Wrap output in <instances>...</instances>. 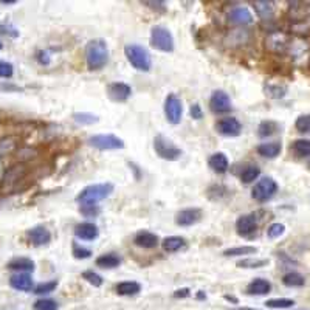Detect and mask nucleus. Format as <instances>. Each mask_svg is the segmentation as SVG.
<instances>
[{
    "instance_id": "obj_55",
    "label": "nucleus",
    "mask_w": 310,
    "mask_h": 310,
    "mask_svg": "<svg viewBox=\"0 0 310 310\" xmlns=\"http://www.w3.org/2000/svg\"><path fill=\"white\" fill-rule=\"evenodd\" d=\"M17 0H0V5H16Z\"/></svg>"
},
{
    "instance_id": "obj_11",
    "label": "nucleus",
    "mask_w": 310,
    "mask_h": 310,
    "mask_svg": "<svg viewBox=\"0 0 310 310\" xmlns=\"http://www.w3.org/2000/svg\"><path fill=\"white\" fill-rule=\"evenodd\" d=\"M256 229H257L256 214H244L236 220V231L242 238H253Z\"/></svg>"
},
{
    "instance_id": "obj_23",
    "label": "nucleus",
    "mask_w": 310,
    "mask_h": 310,
    "mask_svg": "<svg viewBox=\"0 0 310 310\" xmlns=\"http://www.w3.org/2000/svg\"><path fill=\"white\" fill-rule=\"evenodd\" d=\"M282 150V144L279 141H270V143H261L256 147V152L261 157L265 159H276Z\"/></svg>"
},
{
    "instance_id": "obj_58",
    "label": "nucleus",
    "mask_w": 310,
    "mask_h": 310,
    "mask_svg": "<svg viewBox=\"0 0 310 310\" xmlns=\"http://www.w3.org/2000/svg\"><path fill=\"white\" fill-rule=\"evenodd\" d=\"M205 298H206V295H205L203 292H199V293H197V299H205Z\"/></svg>"
},
{
    "instance_id": "obj_43",
    "label": "nucleus",
    "mask_w": 310,
    "mask_h": 310,
    "mask_svg": "<svg viewBox=\"0 0 310 310\" xmlns=\"http://www.w3.org/2000/svg\"><path fill=\"white\" fill-rule=\"evenodd\" d=\"M58 287V281H48V282H42L39 284L36 289H34V293L36 295H47V293H51L55 292Z\"/></svg>"
},
{
    "instance_id": "obj_1",
    "label": "nucleus",
    "mask_w": 310,
    "mask_h": 310,
    "mask_svg": "<svg viewBox=\"0 0 310 310\" xmlns=\"http://www.w3.org/2000/svg\"><path fill=\"white\" fill-rule=\"evenodd\" d=\"M109 61V47L104 39H92L86 45V62L89 70L98 71Z\"/></svg>"
},
{
    "instance_id": "obj_22",
    "label": "nucleus",
    "mask_w": 310,
    "mask_h": 310,
    "mask_svg": "<svg viewBox=\"0 0 310 310\" xmlns=\"http://www.w3.org/2000/svg\"><path fill=\"white\" fill-rule=\"evenodd\" d=\"M254 11L261 20H271L275 17V4L273 2H267V0H257L253 4Z\"/></svg>"
},
{
    "instance_id": "obj_42",
    "label": "nucleus",
    "mask_w": 310,
    "mask_h": 310,
    "mask_svg": "<svg viewBox=\"0 0 310 310\" xmlns=\"http://www.w3.org/2000/svg\"><path fill=\"white\" fill-rule=\"evenodd\" d=\"M16 138L14 137H7V138H2L0 140V155H7L10 152L14 150L16 147Z\"/></svg>"
},
{
    "instance_id": "obj_39",
    "label": "nucleus",
    "mask_w": 310,
    "mask_h": 310,
    "mask_svg": "<svg viewBox=\"0 0 310 310\" xmlns=\"http://www.w3.org/2000/svg\"><path fill=\"white\" fill-rule=\"evenodd\" d=\"M34 310H58L59 305L56 301L53 299H48V298H44V299H37L33 305Z\"/></svg>"
},
{
    "instance_id": "obj_14",
    "label": "nucleus",
    "mask_w": 310,
    "mask_h": 310,
    "mask_svg": "<svg viewBox=\"0 0 310 310\" xmlns=\"http://www.w3.org/2000/svg\"><path fill=\"white\" fill-rule=\"evenodd\" d=\"M107 95L113 102H124L131 98L132 89L126 83H112L107 87Z\"/></svg>"
},
{
    "instance_id": "obj_37",
    "label": "nucleus",
    "mask_w": 310,
    "mask_h": 310,
    "mask_svg": "<svg viewBox=\"0 0 310 310\" xmlns=\"http://www.w3.org/2000/svg\"><path fill=\"white\" fill-rule=\"evenodd\" d=\"M261 175V169L256 166V165H248L242 172H241V182L245 183V185H250L253 183L254 180H257Z\"/></svg>"
},
{
    "instance_id": "obj_44",
    "label": "nucleus",
    "mask_w": 310,
    "mask_h": 310,
    "mask_svg": "<svg viewBox=\"0 0 310 310\" xmlns=\"http://www.w3.org/2000/svg\"><path fill=\"white\" fill-rule=\"evenodd\" d=\"M73 257L74 259H89L92 256V251L89 248H84V247H80L77 244H73Z\"/></svg>"
},
{
    "instance_id": "obj_48",
    "label": "nucleus",
    "mask_w": 310,
    "mask_h": 310,
    "mask_svg": "<svg viewBox=\"0 0 310 310\" xmlns=\"http://www.w3.org/2000/svg\"><path fill=\"white\" fill-rule=\"evenodd\" d=\"M296 129L299 132H308L310 131V115H302L296 120Z\"/></svg>"
},
{
    "instance_id": "obj_60",
    "label": "nucleus",
    "mask_w": 310,
    "mask_h": 310,
    "mask_svg": "<svg viewBox=\"0 0 310 310\" xmlns=\"http://www.w3.org/2000/svg\"><path fill=\"white\" fill-rule=\"evenodd\" d=\"M2 47H4V45H2V42H0V50H2Z\"/></svg>"
},
{
    "instance_id": "obj_6",
    "label": "nucleus",
    "mask_w": 310,
    "mask_h": 310,
    "mask_svg": "<svg viewBox=\"0 0 310 310\" xmlns=\"http://www.w3.org/2000/svg\"><path fill=\"white\" fill-rule=\"evenodd\" d=\"M278 191V183L271 178V177H262L261 180L256 182L253 191H251V197L259 202L264 203L267 200H270L271 197L275 196Z\"/></svg>"
},
{
    "instance_id": "obj_18",
    "label": "nucleus",
    "mask_w": 310,
    "mask_h": 310,
    "mask_svg": "<svg viewBox=\"0 0 310 310\" xmlns=\"http://www.w3.org/2000/svg\"><path fill=\"white\" fill-rule=\"evenodd\" d=\"M28 172V168L25 165H16V166H11L7 169L5 175H4V180H2V185L4 186H14L16 183H19L20 180L25 178Z\"/></svg>"
},
{
    "instance_id": "obj_5",
    "label": "nucleus",
    "mask_w": 310,
    "mask_h": 310,
    "mask_svg": "<svg viewBox=\"0 0 310 310\" xmlns=\"http://www.w3.org/2000/svg\"><path fill=\"white\" fill-rule=\"evenodd\" d=\"M150 45L163 53L174 51V36L172 33L162 25H157L150 30Z\"/></svg>"
},
{
    "instance_id": "obj_47",
    "label": "nucleus",
    "mask_w": 310,
    "mask_h": 310,
    "mask_svg": "<svg viewBox=\"0 0 310 310\" xmlns=\"http://www.w3.org/2000/svg\"><path fill=\"white\" fill-rule=\"evenodd\" d=\"M141 5L153 10V11H166V2H162V0H157V2H153V0H144V2H141Z\"/></svg>"
},
{
    "instance_id": "obj_35",
    "label": "nucleus",
    "mask_w": 310,
    "mask_h": 310,
    "mask_svg": "<svg viewBox=\"0 0 310 310\" xmlns=\"http://www.w3.org/2000/svg\"><path fill=\"white\" fill-rule=\"evenodd\" d=\"M279 126L276 121H271V120H265L259 124L257 127V135L261 138H267V137H271V135H275L278 132Z\"/></svg>"
},
{
    "instance_id": "obj_32",
    "label": "nucleus",
    "mask_w": 310,
    "mask_h": 310,
    "mask_svg": "<svg viewBox=\"0 0 310 310\" xmlns=\"http://www.w3.org/2000/svg\"><path fill=\"white\" fill-rule=\"evenodd\" d=\"M264 93L268 96V98H273V99H281L286 96L287 93V87L282 86V84H265L264 86Z\"/></svg>"
},
{
    "instance_id": "obj_46",
    "label": "nucleus",
    "mask_w": 310,
    "mask_h": 310,
    "mask_svg": "<svg viewBox=\"0 0 310 310\" xmlns=\"http://www.w3.org/2000/svg\"><path fill=\"white\" fill-rule=\"evenodd\" d=\"M14 73V67L11 62H7V61H0V77H5V80H8V77H11Z\"/></svg>"
},
{
    "instance_id": "obj_17",
    "label": "nucleus",
    "mask_w": 310,
    "mask_h": 310,
    "mask_svg": "<svg viewBox=\"0 0 310 310\" xmlns=\"http://www.w3.org/2000/svg\"><path fill=\"white\" fill-rule=\"evenodd\" d=\"M74 236L81 241H95L99 236V229L92 222H83L74 226Z\"/></svg>"
},
{
    "instance_id": "obj_52",
    "label": "nucleus",
    "mask_w": 310,
    "mask_h": 310,
    "mask_svg": "<svg viewBox=\"0 0 310 310\" xmlns=\"http://www.w3.org/2000/svg\"><path fill=\"white\" fill-rule=\"evenodd\" d=\"M0 92H22V87L11 83H0Z\"/></svg>"
},
{
    "instance_id": "obj_19",
    "label": "nucleus",
    "mask_w": 310,
    "mask_h": 310,
    "mask_svg": "<svg viewBox=\"0 0 310 310\" xmlns=\"http://www.w3.org/2000/svg\"><path fill=\"white\" fill-rule=\"evenodd\" d=\"M250 39H251V34H250L248 30H232V31L228 33L225 44L228 47H238V45L248 44Z\"/></svg>"
},
{
    "instance_id": "obj_3",
    "label": "nucleus",
    "mask_w": 310,
    "mask_h": 310,
    "mask_svg": "<svg viewBox=\"0 0 310 310\" xmlns=\"http://www.w3.org/2000/svg\"><path fill=\"white\" fill-rule=\"evenodd\" d=\"M124 55H126V59L131 62V65L135 70L144 71V73H147L150 70V67H152V58H150V53L143 45L127 44L124 47Z\"/></svg>"
},
{
    "instance_id": "obj_26",
    "label": "nucleus",
    "mask_w": 310,
    "mask_h": 310,
    "mask_svg": "<svg viewBox=\"0 0 310 310\" xmlns=\"http://www.w3.org/2000/svg\"><path fill=\"white\" fill-rule=\"evenodd\" d=\"M10 270H14L17 273H30L34 271V262L28 257H14L7 265Z\"/></svg>"
},
{
    "instance_id": "obj_24",
    "label": "nucleus",
    "mask_w": 310,
    "mask_h": 310,
    "mask_svg": "<svg viewBox=\"0 0 310 310\" xmlns=\"http://www.w3.org/2000/svg\"><path fill=\"white\" fill-rule=\"evenodd\" d=\"M208 166L217 174H225L229 168V162L223 152H216L208 159Z\"/></svg>"
},
{
    "instance_id": "obj_57",
    "label": "nucleus",
    "mask_w": 310,
    "mask_h": 310,
    "mask_svg": "<svg viewBox=\"0 0 310 310\" xmlns=\"http://www.w3.org/2000/svg\"><path fill=\"white\" fill-rule=\"evenodd\" d=\"M229 310H259V308H250V307H235V308H229Z\"/></svg>"
},
{
    "instance_id": "obj_4",
    "label": "nucleus",
    "mask_w": 310,
    "mask_h": 310,
    "mask_svg": "<svg viewBox=\"0 0 310 310\" xmlns=\"http://www.w3.org/2000/svg\"><path fill=\"white\" fill-rule=\"evenodd\" d=\"M153 150L162 160H166V162H177L180 160L183 153L180 147H177L169 138L160 134L153 138Z\"/></svg>"
},
{
    "instance_id": "obj_20",
    "label": "nucleus",
    "mask_w": 310,
    "mask_h": 310,
    "mask_svg": "<svg viewBox=\"0 0 310 310\" xmlns=\"http://www.w3.org/2000/svg\"><path fill=\"white\" fill-rule=\"evenodd\" d=\"M245 292H247V295H251V296H262V295H267L271 292V284H270V281H267L264 278H256L247 286Z\"/></svg>"
},
{
    "instance_id": "obj_13",
    "label": "nucleus",
    "mask_w": 310,
    "mask_h": 310,
    "mask_svg": "<svg viewBox=\"0 0 310 310\" xmlns=\"http://www.w3.org/2000/svg\"><path fill=\"white\" fill-rule=\"evenodd\" d=\"M27 238L28 241L34 245V247H44V245H48L50 241H51V232L50 229H47L45 226L39 225V226H34L31 229L27 231Z\"/></svg>"
},
{
    "instance_id": "obj_54",
    "label": "nucleus",
    "mask_w": 310,
    "mask_h": 310,
    "mask_svg": "<svg viewBox=\"0 0 310 310\" xmlns=\"http://www.w3.org/2000/svg\"><path fill=\"white\" fill-rule=\"evenodd\" d=\"M191 295V290L189 289H178V290H175L174 292V298H188Z\"/></svg>"
},
{
    "instance_id": "obj_51",
    "label": "nucleus",
    "mask_w": 310,
    "mask_h": 310,
    "mask_svg": "<svg viewBox=\"0 0 310 310\" xmlns=\"http://www.w3.org/2000/svg\"><path fill=\"white\" fill-rule=\"evenodd\" d=\"M0 33L2 34H8L10 37H17L19 36V31L11 27V25H5V23H0Z\"/></svg>"
},
{
    "instance_id": "obj_33",
    "label": "nucleus",
    "mask_w": 310,
    "mask_h": 310,
    "mask_svg": "<svg viewBox=\"0 0 310 310\" xmlns=\"http://www.w3.org/2000/svg\"><path fill=\"white\" fill-rule=\"evenodd\" d=\"M282 284L286 287H302L305 284V279L301 273H298V271H289V273H286L282 276Z\"/></svg>"
},
{
    "instance_id": "obj_21",
    "label": "nucleus",
    "mask_w": 310,
    "mask_h": 310,
    "mask_svg": "<svg viewBox=\"0 0 310 310\" xmlns=\"http://www.w3.org/2000/svg\"><path fill=\"white\" fill-rule=\"evenodd\" d=\"M10 286L14 289V290H19V292H31L34 284H33V279L30 275L27 273H16L10 278Z\"/></svg>"
},
{
    "instance_id": "obj_45",
    "label": "nucleus",
    "mask_w": 310,
    "mask_h": 310,
    "mask_svg": "<svg viewBox=\"0 0 310 310\" xmlns=\"http://www.w3.org/2000/svg\"><path fill=\"white\" fill-rule=\"evenodd\" d=\"M80 211L84 217H96L101 213V208L98 205H81Z\"/></svg>"
},
{
    "instance_id": "obj_2",
    "label": "nucleus",
    "mask_w": 310,
    "mask_h": 310,
    "mask_svg": "<svg viewBox=\"0 0 310 310\" xmlns=\"http://www.w3.org/2000/svg\"><path fill=\"white\" fill-rule=\"evenodd\" d=\"M112 192H113V185L112 183L89 185L80 194H77L74 200L77 203H81V205H96L98 202L107 199Z\"/></svg>"
},
{
    "instance_id": "obj_41",
    "label": "nucleus",
    "mask_w": 310,
    "mask_h": 310,
    "mask_svg": "<svg viewBox=\"0 0 310 310\" xmlns=\"http://www.w3.org/2000/svg\"><path fill=\"white\" fill-rule=\"evenodd\" d=\"M284 231H286V226L284 223H271L268 228H267V236L270 239H278L284 235Z\"/></svg>"
},
{
    "instance_id": "obj_15",
    "label": "nucleus",
    "mask_w": 310,
    "mask_h": 310,
    "mask_svg": "<svg viewBox=\"0 0 310 310\" xmlns=\"http://www.w3.org/2000/svg\"><path fill=\"white\" fill-rule=\"evenodd\" d=\"M226 19H228V22L236 23V25H250V23H253V14L247 7L231 8Z\"/></svg>"
},
{
    "instance_id": "obj_34",
    "label": "nucleus",
    "mask_w": 310,
    "mask_h": 310,
    "mask_svg": "<svg viewBox=\"0 0 310 310\" xmlns=\"http://www.w3.org/2000/svg\"><path fill=\"white\" fill-rule=\"evenodd\" d=\"M73 120H74V123L81 124V126H92L99 121L98 116L90 112H76V113H73Z\"/></svg>"
},
{
    "instance_id": "obj_12",
    "label": "nucleus",
    "mask_w": 310,
    "mask_h": 310,
    "mask_svg": "<svg viewBox=\"0 0 310 310\" xmlns=\"http://www.w3.org/2000/svg\"><path fill=\"white\" fill-rule=\"evenodd\" d=\"M203 213L200 208H185L175 214V223L178 226H192L202 220Z\"/></svg>"
},
{
    "instance_id": "obj_49",
    "label": "nucleus",
    "mask_w": 310,
    "mask_h": 310,
    "mask_svg": "<svg viewBox=\"0 0 310 310\" xmlns=\"http://www.w3.org/2000/svg\"><path fill=\"white\" fill-rule=\"evenodd\" d=\"M36 155H37V149H34V147H28V149H20V150H17V159H19V160L34 159Z\"/></svg>"
},
{
    "instance_id": "obj_7",
    "label": "nucleus",
    "mask_w": 310,
    "mask_h": 310,
    "mask_svg": "<svg viewBox=\"0 0 310 310\" xmlns=\"http://www.w3.org/2000/svg\"><path fill=\"white\" fill-rule=\"evenodd\" d=\"M87 143L99 150H118V149H124V141L116 137L113 134H98V135H92Z\"/></svg>"
},
{
    "instance_id": "obj_38",
    "label": "nucleus",
    "mask_w": 310,
    "mask_h": 310,
    "mask_svg": "<svg viewBox=\"0 0 310 310\" xmlns=\"http://www.w3.org/2000/svg\"><path fill=\"white\" fill-rule=\"evenodd\" d=\"M295 301L289 298H275V299H267L265 305L270 308H290L293 307Z\"/></svg>"
},
{
    "instance_id": "obj_29",
    "label": "nucleus",
    "mask_w": 310,
    "mask_h": 310,
    "mask_svg": "<svg viewBox=\"0 0 310 310\" xmlns=\"http://www.w3.org/2000/svg\"><path fill=\"white\" fill-rule=\"evenodd\" d=\"M162 247L166 253H177L186 247V241L180 236H169V238L163 239Z\"/></svg>"
},
{
    "instance_id": "obj_30",
    "label": "nucleus",
    "mask_w": 310,
    "mask_h": 310,
    "mask_svg": "<svg viewBox=\"0 0 310 310\" xmlns=\"http://www.w3.org/2000/svg\"><path fill=\"white\" fill-rule=\"evenodd\" d=\"M290 149L293 150V153L299 159H307L310 157V140H305V138H299V140H295L290 146Z\"/></svg>"
},
{
    "instance_id": "obj_31",
    "label": "nucleus",
    "mask_w": 310,
    "mask_h": 310,
    "mask_svg": "<svg viewBox=\"0 0 310 310\" xmlns=\"http://www.w3.org/2000/svg\"><path fill=\"white\" fill-rule=\"evenodd\" d=\"M268 259H261V257H245L238 261V267L239 268H245V270H254V268H262L268 265Z\"/></svg>"
},
{
    "instance_id": "obj_8",
    "label": "nucleus",
    "mask_w": 310,
    "mask_h": 310,
    "mask_svg": "<svg viewBox=\"0 0 310 310\" xmlns=\"http://www.w3.org/2000/svg\"><path fill=\"white\" fill-rule=\"evenodd\" d=\"M165 116L171 124H180L183 116V104L182 99L175 93H169L165 99Z\"/></svg>"
},
{
    "instance_id": "obj_50",
    "label": "nucleus",
    "mask_w": 310,
    "mask_h": 310,
    "mask_svg": "<svg viewBox=\"0 0 310 310\" xmlns=\"http://www.w3.org/2000/svg\"><path fill=\"white\" fill-rule=\"evenodd\" d=\"M189 115H191V118L192 120H202L203 118V110H202V107H200V104H197V102H194L191 107H189Z\"/></svg>"
},
{
    "instance_id": "obj_27",
    "label": "nucleus",
    "mask_w": 310,
    "mask_h": 310,
    "mask_svg": "<svg viewBox=\"0 0 310 310\" xmlns=\"http://www.w3.org/2000/svg\"><path fill=\"white\" fill-rule=\"evenodd\" d=\"M120 264H121V256H118L116 253H104L96 257V267L99 268L112 270V268H116Z\"/></svg>"
},
{
    "instance_id": "obj_28",
    "label": "nucleus",
    "mask_w": 310,
    "mask_h": 310,
    "mask_svg": "<svg viewBox=\"0 0 310 310\" xmlns=\"http://www.w3.org/2000/svg\"><path fill=\"white\" fill-rule=\"evenodd\" d=\"M115 292L121 296H135L141 292V286L135 281H123L120 284H116Z\"/></svg>"
},
{
    "instance_id": "obj_40",
    "label": "nucleus",
    "mask_w": 310,
    "mask_h": 310,
    "mask_svg": "<svg viewBox=\"0 0 310 310\" xmlns=\"http://www.w3.org/2000/svg\"><path fill=\"white\" fill-rule=\"evenodd\" d=\"M83 279H86L90 286H93V287H101L102 286V282H104V279L98 275V273H95L93 270H86V271H83Z\"/></svg>"
},
{
    "instance_id": "obj_36",
    "label": "nucleus",
    "mask_w": 310,
    "mask_h": 310,
    "mask_svg": "<svg viewBox=\"0 0 310 310\" xmlns=\"http://www.w3.org/2000/svg\"><path fill=\"white\" fill-rule=\"evenodd\" d=\"M257 248L256 247H250V245H242V247H232V248H226L223 251V256L226 257H235V256H247V254H256Z\"/></svg>"
},
{
    "instance_id": "obj_59",
    "label": "nucleus",
    "mask_w": 310,
    "mask_h": 310,
    "mask_svg": "<svg viewBox=\"0 0 310 310\" xmlns=\"http://www.w3.org/2000/svg\"><path fill=\"white\" fill-rule=\"evenodd\" d=\"M296 310H310V308H296Z\"/></svg>"
},
{
    "instance_id": "obj_10",
    "label": "nucleus",
    "mask_w": 310,
    "mask_h": 310,
    "mask_svg": "<svg viewBox=\"0 0 310 310\" xmlns=\"http://www.w3.org/2000/svg\"><path fill=\"white\" fill-rule=\"evenodd\" d=\"M210 109L214 113H228L231 110V98L226 92L223 90H216L213 92L211 98H210Z\"/></svg>"
},
{
    "instance_id": "obj_25",
    "label": "nucleus",
    "mask_w": 310,
    "mask_h": 310,
    "mask_svg": "<svg viewBox=\"0 0 310 310\" xmlns=\"http://www.w3.org/2000/svg\"><path fill=\"white\" fill-rule=\"evenodd\" d=\"M231 191L222 185V183H216V185H211L208 189H206V197L213 202H222V200H226L231 194Z\"/></svg>"
},
{
    "instance_id": "obj_16",
    "label": "nucleus",
    "mask_w": 310,
    "mask_h": 310,
    "mask_svg": "<svg viewBox=\"0 0 310 310\" xmlns=\"http://www.w3.org/2000/svg\"><path fill=\"white\" fill-rule=\"evenodd\" d=\"M134 244L140 248H144V250H152V248H157L159 244H160V239L159 236L155 235V232H150V231H138L135 238H134Z\"/></svg>"
},
{
    "instance_id": "obj_53",
    "label": "nucleus",
    "mask_w": 310,
    "mask_h": 310,
    "mask_svg": "<svg viewBox=\"0 0 310 310\" xmlns=\"http://www.w3.org/2000/svg\"><path fill=\"white\" fill-rule=\"evenodd\" d=\"M37 61L41 62L42 65H48L50 64V56L47 51H39L37 53Z\"/></svg>"
},
{
    "instance_id": "obj_56",
    "label": "nucleus",
    "mask_w": 310,
    "mask_h": 310,
    "mask_svg": "<svg viewBox=\"0 0 310 310\" xmlns=\"http://www.w3.org/2000/svg\"><path fill=\"white\" fill-rule=\"evenodd\" d=\"M226 301H231V302H235V304H238V298H235V296H231V295H225L223 296Z\"/></svg>"
},
{
    "instance_id": "obj_9",
    "label": "nucleus",
    "mask_w": 310,
    "mask_h": 310,
    "mask_svg": "<svg viewBox=\"0 0 310 310\" xmlns=\"http://www.w3.org/2000/svg\"><path fill=\"white\" fill-rule=\"evenodd\" d=\"M216 131L223 137H238L242 132V124L235 116H225L216 123Z\"/></svg>"
}]
</instances>
